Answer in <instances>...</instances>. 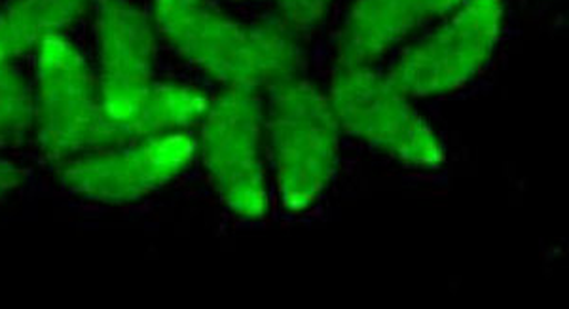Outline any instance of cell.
Segmentation results:
<instances>
[{
  "label": "cell",
  "instance_id": "cell-14",
  "mask_svg": "<svg viewBox=\"0 0 569 309\" xmlns=\"http://www.w3.org/2000/svg\"><path fill=\"white\" fill-rule=\"evenodd\" d=\"M23 185V173L12 161L0 158V200L16 192Z\"/></svg>",
  "mask_w": 569,
  "mask_h": 309
},
{
  "label": "cell",
  "instance_id": "cell-7",
  "mask_svg": "<svg viewBox=\"0 0 569 309\" xmlns=\"http://www.w3.org/2000/svg\"><path fill=\"white\" fill-rule=\"evenodd\" d=\"M98 88L112 147L131 141V128L154 88V32L131 0H93Z\"/></svg>",
  "mask_w": 569,
  "mask_h": 309
},
{
  "label": "cell",
  "instance_id": "cell-8",
  "mask_svg": "<svg viewBox=\"0 0 569 309\" xmlns=\"http://www.w3.org/2000/svg\"><path fill=\"white\" fill-rule=\"evenodd\" d=\"M196 152L198 142L187 131L147 137L67 161L61 181L80 200L123 206L179 179Z\"/></svg>",
  "mask_w": 569,
  "mask_h": 309
},
{
  "label": "cell",
  "instance_id": "cell-6",
  "mask_svg": "<svg viewBox=\"0 0 569 309\" xmlns=\"http://www.w3.org/2000/svg\"><path fill=\"white\" fill-rule=\"evenodd\" d=\"M503 20V0H466L401 53L389 80L410 99L461 90L492 59Z\"/></svg>",
  "mask_w": 569,
  "mask_h": 309
},
{
  "label": "cell",
  "instance_id": "cell-2",
  "mask_svg": "<svg viewBox=\"0 0 569 309\" xmlns=\"http://www.w3.org/2000/svg\"><path fill=\"white\" fill-rule=\"evenodd\" d=\"M264 129L279 203L291 213L310 211L329 190L340 158L342 129L329 97L305 78L287 80L270 90Z\"/></svg>",
  "mask_w": 569,
  "mask_h": 309
},
{
  "label": "cell",
  "instance_id": "cell-4",
  "mask_svg": "<svg viewBox=\"0 0 569 309\" xmlns=\"http://www.w3.org/2000/svg\"><path fill=\"white\" fill-rule=\"evenodd\" d=\"M327 97L346 133L407 168L445 166V144L388 74H380L372 67L338 64Z\"/></svg>",
  "mask_w": 569,
  "mask_h": 309
},
{
  "label": "cell",
  "instance_id": "cell-10",
  "mask_svg": "<svg viewBox=\"0 0 569 309\" xmlns=\"http://www.w3.org/2000/svg\"><path fill=\"white\" fill-rule=\"evenodd\" d=\"M91 0H10L0 8V58L37 52L44 40L58 37L80 18Z\"/></svg>",
  "mask_w": 569,
  "mask_h": 309
},
{
  "label": "cell",
  "instance_id": "cell-12",
  "mask_svg": "<svg viewBox=\"0 0 569 309\" xmlns=\"http://www.w3.org/2000/svg\"><path fill=\"white\" fill-rule=\"evenodd\" d=\"M33 123V93L10 59L0 58V144L13 141Z\"/></svg>",
  "mask_w": 569,
  "mask_h": 309
},
{
  "label": "cell",
  "instance_id": "cell-1",
  "mask_svg": "<svg viewBox=\"0 0 569 309\" xmlns=\"http://www.w3.org/2000/svg\"><path fill=\"white\" fill-rule=\"evenodd\" d=\"M154 26L184 61L227 88L272 90L302 69L289 27L241 23L213 0H154Z\"/></svg>",
  "mask_w": 569,
  "mask_h": 309
},
{
  "label": "cell",
  "instance_id": "cell-11",
  "mask_svg": "<svg viewBox=\"0 0 569 309\" xmlns=\"http://www.w3.org/2000/svg\"><path fill=\"white\" fill-rule=\"evenodd\" d=\"M209 104L208 96L194 86L156 82L131 128V141L187 131L203 120Z\"/></svg>",
  "mask_w": 569,
  "mask_h": 309
},
{
  "label": "cell",
  "instance_id": "cell-3",
  "mask_svg": "<svg viewBox=\"0 0 569 309\" xmlns=\"http://www.w3.org/2000/svg\"><path fill=\"white\" fill-rule=\"evenodd\" d=\"M33 123L48 160L67 163L112 147L98 78L84 56L61 34L37 48Z\"/></svg>",
  "mask_w": 569,
  "mask_h": 309
},
{
  "label": "cell",
  "instance_id": "cell-5",
  "mask_svg": "<svg viewBox=\"0 0 569 309\" xmlns=\"http://www.w3.org/2000/svg\"><path fill=\"white\" fill-rule=\"evenodd\" d=\"M264 136L259 91L227 88L201 120L198 150L203 168L220 201L243 220H262L270 213Z\"/></svg>",
  "mask_w": 569,
  "mask_h": 309
},
{
  "label": "cell",
  "instance_id": "cell-13",
  "mask_svg": "<svg viewBox=\"0 0 569 309\" xmlns=\"http://www.w3.org/2000/svg\"><path fill=\"white\" fill-rule=\"evenodd\" d=\"M283 26L297 32H310L325 20L332 0H276Z\"/></svg>",
  "mask_w": 569,
  "mask_h": 309
},
{
  "label": "cell",
  "instance_id": "cell-9",
  "mask_svg": "<svg viewBox=\"0 0 569 309\" xmlns=\"http://www.w3.org/2000/svg\"><path fill=\"white\" fill-rule=\"evenodd\" d=\"M466 0H356L337 40L338 64L372 67L431 21L445 20Z\"/></svg>",
  "mask_w": 569,
  "mask_h": 309
}]
</instances>
